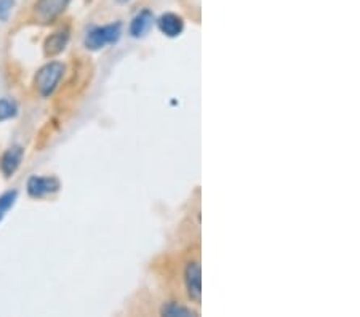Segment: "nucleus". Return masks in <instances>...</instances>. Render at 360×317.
<instances>
[{"mask_svg": "<svg viewBox=\"0 0 360 317\" xmlns=\"http://www.w3.org/2000/svg\"><path fill=\"white\" fill-rule=\"evenodd\" d=\"M66 66L60 61L46 63L37 71L34 77V89L42 98H50L60 86L63 77H65Z\"/></svg>", "mask_w": 360, "mask_h": 317, "instance_id": "obj_1", "label": "nucleus"}, {"mask_svg": "<svg viewBox=\"0 0 360 317\" xmlns=\"http://www.w3.org/2000/svg\"><path fill=\"white\" fill-rule=\"evenodd\" d=\"M72 0H36L32 5L31 18L40 26L53 25L68 10Z\"/></svg>", "mask_w": 360, "mask_h": 317, "instance_id": "obj_2", "label": "nucleus"}, {"mask_svg": "<svg viewBox=\"0 0 360 317\" xmlns=\"http://www.w3.org/2000/svg\"><path fill=\"white\" fill-rule=\"evenodd\" d=\"M120 36H122V22L119 21L106 26H96L86 32V36L84 39V45L85 48L96 51V50L104 48L106 45L117 44Z\"/></svg>", "mask_w": 360, "mask_h": 317, "instance_id": "obj_3", "label": "nucleus"}, {"mask_svg": "<svg viewBox=\"0 0 360 317\" xmlns=\"http://www.w3.org/2000/svg\"><path fill=\"white\" fill-rule=\"evenodd\" d=\"M184 285L188 297L193 303L200 304L202 299V273L199 259H191L184 268Z\"/></svg>", "mask_w": 360, "mask_h": 317, "instance_id": "obj_4", "label": "nucleus"}, {"mask_svg": "<svg viewBox=\"0 0 360 317\" xmlns=\"http://www.w3.org/2000/svg\"><path fill=\"white\" fill-rule=\"evenodd\" d=\"M61 184L55 176H31L27 181V194L32 199H44L60 191Z\"/></svg>", "mask_w": 360, "mask_h": 317, "instance_id": "obj_5", "label": "nucleus"}, {"mask_svg": "<svg viewBox=\"0 0 360 317\" xmlns=\"http://www.w3.org/2000/svg\"><path fill=\"white\" fill-rule=\"evenodd\" d=\"M22 159H25V148L20 144L8 148L0 159V172L4 173L5 178L15 175V172L20 169Z\"/></svg>", "mask_w": 360, "mask_h": 317, "instance_id": "obj_6", "label": "nucleus"}, {"mask_svg": "<svg viewBox=\"0 0 360 317\" xmlns=\"http://www.w3.org/2000/svg\"><path fill=\"white\" fill-rule=\"evenodd\" d=\"M69 39H71V32H69L68 27H61L55 31L53 34H50L49 37L45 39L44 42V53L49 58H55L63 51L66 50Z\"/></svg>", "mask_w": 360, "mask_h": 317, "instance_id": "obj_7", "label": "nucleus"}, {"mask_svg": "<svg viewBox=\"0 0 360 317\" xmlns=\"http://www.w3.org/2000/svg\"><path fill=\"white\" fill-rule=\"evenodd\" d=\"M154 13L149 8H144L131 20L130 22V36L135 39H141L149 32V29L154 25Z\"/></svg>", "mask_w": 360, "mask_h": 317, "instance_id": "obj_8", "label": "nucleus"}, {"mask_svg": "<svg viewBox=\"0 0 360 317\" xmlns=\"http://www.w3.org/2000/svg\"><path fill=\"white\" fill-rule=\"evenodd\" d=\"M158 27L167 37H178L184 31V21L176 13H164L158 20Z\"/></svg>", "mask_w": 360, "mask_h": 317, "instance_id": "obj_9", "label": "nucleus"}, {"mask_svg": "<svg viewBox=\"0 0 360 317\" xmlns=\"http://www.w3.org/2000/svg\"><path fill=\"white\" fill-rule=\"evenodd\" d=\"M160 313H162V316H168V317L197 316L195 311H193L191 308L181 306V304H176V303H167V304H164V308H162Z\"/></svg>", "mask_w": 360, "mask_h": 317, "instance_id": "obj_10", "label": "nucleus"}, {"mask_svg": "<svg viewBox=\"0 0 360 317\" xmlns=\"http://www.w3.org/2000/svg\"><path fill=\"white\" fill-rule=\"evenodd\" d=\"M16 198H18V193L16 191H8L0 195V221L4 220V216L7 215L8 210L15 205Z\"/></svg>", "mask_w": 360, "mask_h": 317, "instance_id": "obj_11", "label": "nucleus"}, {"mask_svg": "<svg viewBox=\"0 0 360 317\" xmlns=\"http://www.w3.org/2000/svg\"><path fill=\"white\" fill-rule=\"evenodd\" d=\"M16 112H18V108H16L15 101L7 100V98L0 100V120H8L15 117Z\"/></svg>", "mask_w": 360, "mask_h": 317, "instance_id": "obj_12", "label": "nucleus"}, {"mask_svg": "<svg viewBox=\"0 0 360 317\" xmlns=\"http://www.w3.org/2000/svg\"><path fill=\"white\" fill-rule=\"evenodd\" d=\"M15 8V0H0V21H7Z\"/></svg>", "mask_w": 360, "mask_h": 317, "instance_id": "obj_13", "label": "nucleus"}, {"mask_svg": "<svg viewBox=\"0 0 360 317\" xmlns=\"http://www.w3.org/2000/svg\"><path fill=\"white\" fill-rule=\"evenodd\" d=\"M119 4H125V2H129V0H117Z\"/></svg>", "mask_w": 360, "mask_h": 317, "instance_id": "obj_14", "label": "nucleus"}]
</instances>
